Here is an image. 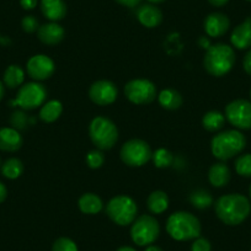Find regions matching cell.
I'll use <instances>...</instances> for the list:
<instances>
[{
    "label": "cell",
    "instance_id": "5b68a950",
    "mask_svg": "<svg viewBox=\"0 0 251 251\" xmlns=\"http://www.w3.org/2000/svg\"><path fill=\"white\" fill-rule=\"evenodd\" d=\"M89 136L96 148L100 151H108L117 142L118 131L110 118L99 116L94 118L89 126Z\"/></svg>",
    "mask_w": 251,
    "mask_h": 251
},
{
    "label": "cell",
    "instance_id": "3957f363",
    "mask_svg": "<svg viewBox=\"0 0 251 251\" xmlns=\"http://www.w3.org/2000/svg\"><path fill=\"white\" fill-rule=\"evenodd\" d=\"M235 64V53L230 46L217 43L207 50L203 59L204 69L213 76H223Z\"/></svg>",
    "mask_w": 251,
    "mask_h": 251
},
{
    "label": "cell",
    "instance_id": "9c48e42d",
    "mask_svg": "<svg viewBox=\"0 0 251 251\" xmlns=\"http://www.w3.org/2000/svg\"><path fill=\"white\" fill-rule=\"evenodd\" d=\"M47 99V90L45 85L40 83H27L21 86L18 91V96L14 101L13 105L20 106L23 110H35L45 103Z\"/></svg>",
    "mask_w": 251,
    "mask_h": 251
},
{
    "label": "cell",
    "instance_id": "ac0fdd59",
    "mask_svg": "<svg viewBox=\"0 0 251 251\" xmlns=\"http://www.w3.org/2000/svg\"><path fill=\"white\" fill-rule=\"evenodd\" d=\"M230 42L238 50H248L251 47V18L236 26L231 32Z\"/></svg>",
    "mask_w": 251,
    "mask_h": 251
},
{
    "label": "cell",
    "instance_id": "9a60e30c",
    "mask_svg": "<svg viewBox=\"0 0 251 251\" xmlns=\"http://www.w3.org/2000/svg\"><path fill=\"white\" fill-rule=\"evenodd\" d=\"M64 35H66V31L57 23L45 24V25L40 26L37 30L38 40L48 46H54L62 42Z\"/></svg>",
    "mask_w": 251,
    "mask_h": 251
},
{
    "label": "cell",
    "instance_id": "836d02e7",
    "mask_svg": "<svg viewBox=\"0 0 251 251\" xmlns=\"http://www.w3.org/2000/svg\"><path fill=\"white\" fill-rule=\"evenodd\" d=\"M21 26H23V30L27 33H33L38 30V20L32 15H27L21 21Z\"/></svg>",
    "mask_w": 251,
    "mask_h": 251
},
{
    "label": "cell",
    "instance_id": "c3c4849f",
    "mask_svg": "<svg viewBox=\"0 0 251 251\" xmlns=\"http://www.w3.org/2000/svg\"><path fill=\"white\" fill-rule=\"evenodd\" d=\"M248 1H251V0H248Z\"/></svg>",
    "mask_w": 251,
    "mask_h": 251
},
{
    "label": "cell",
    "instance_id": "5bb4252c",
    "mask_svg": "<svg viewBox=\"0 0 251 251\" xmlns=\"http://www.w3.org/2000/svg\"><path fill=\"white\" fill-rule=\"evenodd\" d=\"M230 27V20L222 13H212L204 20V31L209 37H221Z\"/></svg>",
    "mask_w": 251,
    "mask_h": 251
},
{
    "label": "cell",
    "instance_id": "60d3db41",
    "mask_svg": "<svg viewBox=\"0 0 251 251\" xmlns=\"http://www.w3.org/2000/svg\"><path fill=\"white\" fill-rule=\"evenodd\" d=\"M199 43H200V46H201L202 48H206V50H208V48L211 47V43H209V40H207V38H204V37L200 38Z\"/></svg>",
    "mask_w": 251,
    "mask_h": 251
},
{
    "label": "cell",
    "instance_id": "277c9868",
    "mask_svg": "<svg viewBox=\"0 0 251 251\" xmlns=\"http://www.w3.org/2000/svg\"><path fill=\"white\" fill-rule=\"evenodd\" d=\"M246 146V138L236 129H228L213 137L211 142L212 154L219 160H229L240 154Z\"/></svg>",
    "mask_w": 251,
    "mask_h": 251
},
{
    "label": "cell",
    "instance_id": "7dc6e473",
    "mask_svg": "<svg viewBox=\"0 0 251 251\" xmlns=\"http://www.w3.org/2000/svg\"><path fill=\"white\" fill-rule=\"evenodd\" d=\"M250 99H251V90H250Z\"/></svg>",
    "mask_w": 251,
    "mask_h": 251
},
{
    "label": "cell",
    "instance_id": "7a4b0ae2",
    "mask_svg": "<svg viewBox=\"0 0 251 251\" xmlns=\"http://www.w3.org/2000/svg\"><path fill=\"white\" fill-rule=\"evenodd\" d=\"M201 222L190 212H175L166 222V231L177 241L195 240L201 235Z\"/></svg>",
    "mask_w": 251,
    "mask_h": 251
},
{
    "label": "cell",
    "instance_id": "7bdbcfd3",
    "mask_svg": "<svg viewBox=\"0 0 251 251\" xmlns=\"http://www.w3.org/2000/svg\"><path fill=\"white\" fill-rule=\"evenodd\" d=\"M117 251H137V250L132 248V246H121L120 249H117Z\"/></svg>",
    "mask_w": 251,
    "mask_h": 251
},
{
    "label": "cell",
    "instance_id": "4fadbf2b",
    "mask_svg": "<svg viewBox=\"0 0 251 251\" xmlns=\"http://www.w3.org/2000/svg\"><path fill=\"white\" fill-rule=\"evenodd\" d=\"M27 73L33 80H46L54 73V62L45 54L33 55L27 62Z\"/></svg>",
    "mask_w": 251,
    "mask_h": 251
},
{
    "label": "cell",
    "instance_id": "681fc988",
    "mask_svg": "<svg viewBox=\"0 0 251 251\" xmlns=\"http://www.w3.org/2000/svg\"><path fill=\"white\" fill-rule=\"evenodd\" d=\"M0 165H1V163H0Z\"/></svg>",
    "mask_w": 251,
    "mask_h": 251
},
{
    "label": "cell",
    "instance_id": "ba28073f",
    "mask_svg": "<svg viewBox=\"0 0 251 251\" xmlns=\"http://www.w3.org/2000/svg\"><path fill=\"white\" fill-rule=\"evenodd\" d=\"M121 159L126 165L131 168H139L148 163L153 156L151 149L146 141L142 139H131L126 142L120 151Z\"/></svg>",
    "mask_w": 251,
    "mask_h": 251
},
{
    "label": "cell",
    "instance_id": "74e56055",
    "mask_svg": "<svg viewBox=\"0 0 251 251\" xmlns=\"http://www.w3.org/2000/svg\"><path fill=\"white\" fill-rule=\"evenodd\" d=\"M118 4L123 6H127V8H136L137 5L141 4L142 0H116Z\"/></svg>",
    "mask_w": 251,
    "mask_h": 251
},
{
    "label": "cell",
    "instance_id": "44dd1931",
    "mask_svg": "<svg viewBox=\"0 0 251 251\" xmlns=\"http://www.w3.org/2000/svg\"><path fill=\"white\" fill-rule=\"evenodd\" d=\"M158 100L161 107L169 111L177 110V108L181 107L183 102L181 94L177 90H175V89H165V90H163L159 94Z\"/></svg>",
    "mask_w": 251,
    "mask_h": 251
},
{
    "label": "cell",
    "instance_id": "1f68e13d",
    "mask_svg": "<svg viewBox=\"0 0 251 251\" xmlns=\"http://www.w3.org/2000/svg\"><path fill=\"white\" fill-rule=\"evenodd\" d=\"M105 163V155L101 151H91L86 155V164L90 169H99Z\"/></svg>",
    "mask_w": 251,
    "mask_h": 251
},
{
    "label": "cell",
    "instance_id": "f1b7e54d",
    "mask_svg": "<svg viewBox=\"0 0 251 251\" xmlns=\"http://www.w3.org/2000/svg\"><path fill=\"white\" fill-rule=\"evenodd\" d=\"M154 161V165L159 169L169 168V166L173 165L174 163V155L171 151H166V149L160 148L158 151H155V153H153L151 156Z\"/></svg>",
    "mask_w": 251,
    "mask_h": 251
},
{
    "label": "cell",
    "instance_id": "f546056e",
    "mask_svg": "<svg viewBox=\"0 0 251 251\" xmlns=\"http://www.w3.org/2000/svg\"><path fill=\"white\" fill-rule=\"evenodd\" d=\"M235 170L240 176L251 177V154H244L236 159Z\"/></svg>",
    "mask_w": 251,
    "mask_h": 251
},
{
    "label": "cell",
    "instance_id": "d6a6232c",
    "mask_svg": "<svg viewBox=\"0 0 251 251\" xmlns=\"http://www.w3.org/2000/svg\"><path fill=\"white\" fill-rule=\"evenodd\" d=\"M52 251H78V246L72 239L59 238L53 243Z\"/></svg>",
    "mask_w": 251,
    "mask_h": 251
},
{
    "label": "cell",
    "instance_id": "7c38bea8",
    "mask_svg": "<svg viewBox=\"0 0 251 251\" xmlns=\"http://www.w3.org/2000/svg\"><path fill=\"white\" fill-rule=\"evenodd\" d=\"M118 90L110 80H98L89 89V98L99 106L111 105L117 99Z\"/></svg>",
    "mask_w": 251,
    "mask_h": 251
},
{
    "label": "cell",
    "instance_id": "4dcf8cb0",
    "mask_svg": "<svg viewBox=\"0 0 251 251\" xmlns=\"http://www.w3.org/2000/svg\"><path fill=\"white\" fill-rule=\"evenodd\" d=\"M10 125L16 131H24V129L27 128L28 126L27 115L23 111H15L10 117Z\"/></svg>",
    "mask_w": 251,
    "mask_h": 251
},
{
    "label": "cell",
    "instance_id": "bcb514c9",
    "mask_svg": "<svg viewBox=\"0 0 251 251\" xmlns=\"http://www.w3.org/2000/svg\"><path fill=\"white\" fill-rule=\"evenodd\" d=\"M249 192H250V199H251V186H250V190H249Z\"/></svg>",
    "mask_w": 251,
    "mask_h": 251
},
{
    "label": "cell",
    "instance_id": "ffe728a7",
    "mask_svg": "<svg viewBox=\"0 0 251 251\" xmlns=\"http://www.w3.org/2000/svg\"><path fill=\"white\" fill-rule=\"evenodd\" d=\"M208 180L214 187H224L230 181V169L224 163H217L209 168Z\"/></svg>",
    "mask_w": 251,
    "mask_h": 251
},
{
    "label": "cell",
    "instance_id": "83f0119b",
    "mask_svg": "<svg viewBox=\"0 0 251 251\" xmlns=\"http://www.w3.org/2000/svg\"><path fill=\"white\" fill-rule=\"evenodd\" d=\"M1 173L6 178L15 180L24 173V164L20 159L10 158L1 165Z\"/></svg>",
    "mask_w": 251,
    "mask_h": 251
},
{
    "label": "cell",
    "instance_id": "ab89813d",
    "mask_svg": "<svg viewBox=\"0 0 251 251\" xmlns=\"http://www.w3.org/2000/svg\"><path fill=\"white\" fill-rule=\"evenodd\" d=\"M229 0H208V3L213 6H224Z\"/></svg>",
    "mask_w": 251,
    "mask_h": 251
},
{
    "label": "cell",
    "instance_id": "f35d334b",
    "mask_svg": "<svg viewBox=\"0 0 251 251\" xmlns=\"http://www.w3.org/2000/svg\"><path fill=\"white\" fill-rule=\"evenodd\" d=\"M6 196H8V190H6L5 185L0 181V203H3L5 201Z\"/></svg>",
    "mask_w": 251,
    "mask_h": 251
},
{
    "label": "cell",
    "instance_id": "7402d4cb",
    "mask_svg": "<svg viewBox=\"0 0 251 251\" xmlns=\"http://www.w3.org/2000/svg\"><path fill=\"white\" fill-rule=\"evenodd\" d=\"M79 209L84 214H96L102 211V200L95 194H84L78 201Z\"/></svg>",
    "mask_w": 251,
    "mask_h": 251
},
{
    "label": "cell",
    "instance_id": "4316f807",
    "mask_svg": "<svg viewBox=\"0 0 251 251\" xmlns=\"http://www.w3.org/2000/svg\"><path fill=\"white\" fill-rule=\"evenodd\" d=\"M190 202L197 209H207L213 204V197L207 190H196L190 195Z\"/></svg>",
    "mask_w": 251,
    "mask_h": 251
},
{
    "label": "cell",
    "instance_id": "b9f144b4",
    "mask_svg": "<svg viewBox=\"0 0 251 251\" xmlns=\"http://www.w3.org/2000/svg\"><path fill=\"white\" fill-rule=\"evenodd\" d=\"M144 251H163V249L159 248V246L156 245H148V248H147Z\"/></svg>",
    "mask_w": 251,
    "mask_h": 251
},
{
    "label": "cell",
    "instance_id": "8992f818",
    "mask_svg": "<svg viewBox=\"0 0 251 251\" xmlns=\"http://www.w3.org/2000/svg\"><path fill=\"white\" fill-rule=\"evenodd\" d=\"M137 212H138V207H137L136 201L132 197L125 196V195L113 197L106 206V214L108 218L121 226L133 223L136 221Z\"/></svg>",
    "mask_w": 251,
    "mask_h": 251
},
{
    "label": "cell",
    "instance_id": "2e32d148",
    "mask_svg": "<svg viewBox=\"0 0 251 251\" xmlns=\"http://www.w3.org/2000/svg\"><path fill=\"white\" fill-rule=\"evenodd\" d=\"M137 19L146 27L154 28L163 21V13L153 4H144L137 10Z\"/></svg>",
    "mask_w": 251,
    "mask_h": 251
},
{
    "label": "cell",
    "instance_id": "d6986e66",
    "mask_svg": "<svg viewBox=\"0 0 251 251\" xmlns=\"http://www.w3.org/2000/svg\"><path fill=\"white\" fill-rule=\"evenodd\" d=\"M23 137L15 128H0V151H16L23 147Z\"/></svg>",
    "mask_w": 251,
    "mask_h": 251
},
{
    "label": "cell",
    "instance_id": "6da1fadb",
    "mask_svg": "<svg viewBox=\"0 0 251 251\" xmlns=\"http://www.w3.org/2000/svg\"><path fill=\"white\" fill-rule=\"evenodd\" d=\"M217 217L226 226H239L249 217L251 206L245 196L239 194L219 197L214 203Z\"/></svg>",
    "mask_w": 251,
    "mask_h": 251
},
{
    "label": "cell",
    "instance_id": "e575fe53",
    "mask_svg": "<svg viewBox=\"0 0 251 251\" xmlns=\"http://www.w3.org/2000/svg\"><path fill=\"white\" fill-rule=\"evenodd\" d=\"M191 251H212V245L207 239L197 238L192 243Z\"/></svg>",
    "mask_w": 251,
    "mask_h": 251
},
{
    "label": "cell",
    "instance_id": "d590c367",
    "mask_svg": "<svg viewBox=\"0 0 251 251\" xmlns=\"http://www.w3.org/2000/svg\"><path fill=\"white\" fill-rule=\"evenodd\" d=\"M244 69H245L246 73L251 76V50L246 53V55L244 57V62H243Z\"/></svg>",
    "mask_w": 251,
    "mask_h": 251
},
{
    "label": "cell",
    "instance_id": "30bf717a",
    "mask_svg": "<svg viewBox=\"0 0 251 251\" xmlns=\"http://www.w3.org/2000/svg\"><path fill=\"white\" fill-rule=\"evenodd\" d=\"M125 95L132 103L147 105L155 100L156 88L151 80L134 79L128 81L125 86Z\"/></svg>",
    "mask_w": 251,
    "mask_h": 251
},
{
    "label": "cell",
    "instance_id": "8d00e7d4",
    "mask_svg": "<svg viewBox=\"0 0 251 251\" xmlns=\"http://www.w3.org/2000/svg\"><path fill=\"white\" fill-rule=\"evenodd\" d=\"M20 5L25 10H32L37 6V0H20Z\"/></svg>",
    "mask_w": 251,
    "mask_h": 251
},
{
    "label": "cell",
    "instance_id": "52a82bcc",
    "mask_svg": "<svg viewBox=\"0 0 251 251\" xmlns=\"http://www.w3.org/2000/svg\"><path fill=\"white\" fill-rule=\"evenodd\" d=\"M160 234V226L154 217L143 214L133 222L131 228V238L138 246L153 244Z\"/></svg>",
    "mask_w": 251,
    "mask_h": 251
},
{
    "label": "cell",
    "instance_id": "603a6c76",
    "mask_svg": "<svg viewBox=\"0 0 251 251\" xmlns=\"http://www.w3.org/2000/svg\"><path fill=\"white\" fill-rule=\"evenodd\" d=\"M24 79H25V72L20 66L11 64L4 72V85L8 86L9 89H15L20 86L24 83Z\"/></svg>",
    "mask_w": 251,
    "mask_h": 251
},
{
    "label": "cell",
    "instance_id": "ee69618b",
    "mask_svg": "<svg viewBox=\"0 0 251 251\" xmlns=\"http://www.w3.org/2000/svg\"><path fill=\"white\" fill-rule=\"evenodd\" d=\"M3 96H4V85H3V83L0 81V101H1Z\"/></svg>",
    "mask_w": 251,
    "mask_h": 251
},
{
    "label": "cell",
    "instance_id": "d4e9b609",
    "mask_svg": "<svg viewBox=\"0 0 251 251\" xmlns=\"http://www.w3.org/2000/svg\"><path fill=\"white\" fill-rule=\"evenodd\" d=\"M63 106L59 101L52 100L46 102L40 110V118L46 123H52L62 115Z\"/></svg>",
    "mask_w": 251,
    "mask_h": 251
},
{
    "label": "cell",
    "instance_id": "484cf974",
    "mask_svg": "<svg viewBox=\"0 0 251 251\" xmlns=\"http://www.w3.org/2000/svg\"><path fill=\"white\" fill-rule=\"evenodd\" d=\"M226 117L219 111H209L202 118V126L208 132H217L223 128Z\"/></svg>",
    "mask_w": 251,
    "mask_h": 251
},
{
    "label": "cell",
    "instance_id": "f6af8a7d",
    "mask_svg": "<svg viewBox=\"0 0 251 251\" xmlns=\"http://www.w3.org/2000/svg\"><path fill=\"white\" fill-rule=\"evenodd\" d=\"M149 3H153V4H160V3H164L165 0H148Z\"/></svg>",
    "mask_w": 251,
    "mask_h": 251
},
{
    "label": "cell",
    "instance_id": "e0dca14e",
    "mask_svg": "<svg viewBox=\"0 0 251 251\" xmlns=\"http://www.w3.org/2000/svg\"><path fill=\"white\" fill-rule=\"evenodd\" d=\"M67 4L64 0H41V11L43 16L52 23L63 20L67 15Z\"/></svg>",
    "mask_w": 251,
    "mask_h": 251
},
{
    "label": "cell",
    "instance_id": "cb8c5ba5",
    "mask_svg": "<svg viewBox=\"0 0 251 251\" xmlns=\"http://www.w3.org/2000/svg\"><path fill=\"white\" fill-rule=\"evenodd\" d=\"M148 209L153 214H161L168 209L169 207V197L164 191H154L149 195Z\"/></svg>",
    "mask_w": 251,
    "mask_h": 251
},
{
    "label": "cell",
    "instance_id": "8fae6325",
    "mask_svg": "<svg viewBox=\"0 0 251 251\" xmlns=\"http://www.w3.org/2000/svg\"><path fill=\"white\" fill-rule=\"evenodd\" d=\"M226 117L239 129H251V102L248 100L231 101L226 107Z\"/></svg>",
    "mask_w": 251,
    "mask_h": 251
}]
</instances>
